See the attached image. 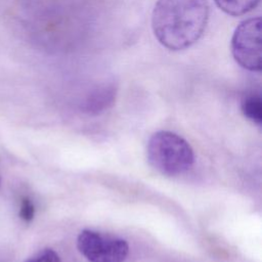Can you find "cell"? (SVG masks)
Masks as SVG:
<instances>
[{
  "label": "cell",
  "instance_id": "7a4b0ae2",
  "mask_svg": "<svg viewBox=\"0 0 262 262\" xmlns=\"http://www.w3.org/2000/svg\"><path fill=\"white\" fill-rule=\"evenodd\" d=\"M146 156L150 166L167 176L180 175L193 163V151L187 141L169 131L152 134L147 143Z\"/></svg>",
  "mask_w": 262,
  "mask_h": 262
},
{
  "label": "cell",
  "instance_id": "ba28073f",
  "mask_svg": "<svg viewBox=\"0 0 262 262\" xmlns=\"http://www.w3.org/2000/svg\"><path fill=\"white\" fill-rule=\"evenodd\" d=\"M26 262H60V259L53 250L43 249L29 258Z\"/></svg>",
  "mask_w": 262,
  "mask_h": 262
},
{
  "label": "cell",
  "instance_id": "9c48e42d",
  "mask_svg": "<svg viewBox=\"0 0 262 262\" xmlns=\"http://www.w3.org/2000/svg\"><path fill=\"white\" fill-rule=\"evenodd\" d=\"M34 215H35L34 204L28 196L23 198L20 202V207H19V217L25 222H30L34 218Z\"/></svg>",
  "mask_w": 262,
  "mask_h": 262
},
{
  "label": "cell",
  "instance_id": "8992f818",
  "mask_svg": "<svg viewBox=\"0 0 262 262\" xmlns=\"http://www.w3.org/2000/svg\"><path fill=\"white\" fill-rule=\"evenodd\" d=\"M216 5L225 13L238 16L253 10L260 0H214Z\"/></svg>",
  "mask_w": 262,
  "mask_h": 262
},
{
  "label": "cell",
  "instance_id": "6da1fadb",
  "mask_svg": "<svg viewBox=\"0 0 262 262\" xmlns=\"http://www.w3.org/2000/svg\"><path fill=\"white\" fill-rule=\"evenodd\" d=\"M209 12L207 0H157L151 14L154 35L169 50L187 49L203 36Z\"/></svg>",
  "mask_w": 262,
  "mask_h": 262
},
{
  "label": "cell",
  "instance_id": "3957f363",
  "mask_svg": "<svg viewBox=\"0 0 262 262\" xmlns=\"http://www.w3.org/2000/svg\"><path fill=\"white\" fill-rule=\"evenodd\" d=\"M234 60L245 70L261 71V19L252 17L239 23L230 42Z\"/></svg>",
  "mask_w": 262,
  "mask_h": 262
},
{
  "label": "cell",
  "instance_id": "277c9868",
  "mask_svg": "<svg viewBox=\"0 0 262 262\" xmlns=\"http://www.w3.org/2000/svg\"><path fill=\"white\" fill-rule=\"evenodd\" d=\"M77 247L89 262H123L129 253L125 239L91 229L80 232Z\"/></svg>",
  "mask_w": 262,
  "mask_h": 262
},
{
  "label": "cell",
  "instance_id": "52a82bcc",
  "mask_svg": "<svg viewBox=\"0 0 262 262\" xmlns=\"http://www.w3.org/2000/svg\"><path fill=\"white\" fill-rule=\"evenodd\" d=\"M243 114L251 121L260 124L262 122V101L258 94L246 96L241 104Z\"/></svg>",
  "mask_w": 262,
  "mask_h": 262
},
{
  "label": "cell",
  "instance_id": "5b68a950",
  "mask_svg": "<svg viewBox=\"0 0 262 262\" xmlns=\"http://www.w3.org/2000/svg\"><path fill=\"white\" fill-rule=\"evenodd\" d=\"M116 96V87L114 84H104L96 88L88 97L86 107L89 111L98 112L111 104Z\"/></svg>",
  "mask_w": 262,
  "mask_h": 262
}]
</instances>
